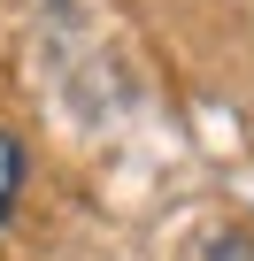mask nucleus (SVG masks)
Listing matches in <instances>:
<instances>
[{
    "label": "nucleus",
    "mask_w": 254,
    "mask_h": 261,
    "mask_svg": "<svg viewBox=\"0 0 254 261\" xmlns=\"http://www.w3.org/2000/svg\"><path fill=\"white\" fill-rule=\"evenodd\" d=\"M24 177H31V154H24V139L8 123H0V223L16 215V200H24Z\"/></svg>",
    "instance_id": "f257e3e1"
}]
</instances>
